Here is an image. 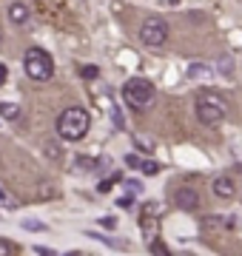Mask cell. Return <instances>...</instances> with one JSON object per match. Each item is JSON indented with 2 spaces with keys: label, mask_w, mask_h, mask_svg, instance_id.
<instances>
[{
  "label": "cell",
  "mask_w": 242,
  "mask_h": 256,
  "mask_svg": "<svg viewBox=\"0 0 242 256\" xmlns=\"http://www.w3.org/2000/svg\"><path fill=\"white\" fill-rule=\"evenodd\" d=\"M92 128V120H88V111L86 108H66L60 117H57V134L68 142H80V140L88 134Z\"/></svg>",
  "instance_id": "obj_1"
},
{
  "label": "cell",
  "mask_w": 242,
  "mask_h": 256,
  "mask_svg": "<svg viewBox=\"0 0 242 256\" xmlns=\"http://www.w3.org/2000/svg\"><path fill=\"white\" fill-rule=\"evenodd\" d=\"M23 68H26V77L34 82H46L52 80V74H54V60L48 52L43 48H28L26 54H23Z\"/></svg>",
  "instance_id": "obj_2"
},
{
  "label": "cell",
  "mask_w": 242,
  "mask_h": 256,
  "mask_svg": "<svg viewBox=\"0 0 242 256\" xmlns=\"http://www.w3.org/2000/svg\"><path fill=\"white\" fill-rule=\"evenodd\" d=\"M194 111H196V120H200L202 126H216V122L225 120V100L214 92H205V94L196 97Z\"/></svg>",
  "instance_id": "obj_3"
},
{
  "label": "cell",
  "mask_w": 242,
  "mask_h": 256,
  "mask_svg": "<svg viewBox=\"0 0 242 256\" xmlns=\"http://www.w3.org/2000/svg\"><path fill=\"white\" fill-rule=\"evenodd\" d=\"M154 82L146 80V77H131L126 86H122V97L128 102L131 108H148L151 102H154Z\"/></svg>",
  "instance_id": "obj_4"
},
{
  "label": "cell",
  "mask_w": 242,
  "mask_h": 256,
  "mask_svg": "<svg viewBox=\"0 0 242 256\" xmlns=\"http://www.w3.org/2000/svg\"><path fill=\"white\" fill-rule=\"evenodd\" d=\"M140 40L146 43L148 48H160V46H166V40H168V23L162 18H148V20H142V26H140Z\"/></svg>",
  "instance_id": "obj_5"
},
{
  "label": "cell",
  "mask_w": 242,
  "mask_h": 256,
  "mask_svg": "<svg viewBox=\"0 0 242 256\" xmlns=\"http://www.w3.org/2000/svg\"><path fill=\"white\" fill-rule=\"evenodd\" d=\"M174 202H177L180 210H196L200 208V194H196L194 188H180Z\"/></svg>",
  "instance_id": "obj_6"
},
{
  "label": "cell",
  "mask_w": 242,
  "mask_h": 256,
  "mask_svg": "<svg viewBox=\"0 0 242 256\" xmlns=\"http://www.w3.org/2000/svg\"><path fill=\"white\" fill-rule=\"evenodd\" d=\"M6 14H9V20L14 23V26H26L28 20H32V9H28L26 3H9V9H6Z\"/></svg>",
  "instance_id": "obj_7"
},
{
  "label": "cell",
  "mask_w": 242,
  "mask_h": 256,
  "mask_svg": "<svg viewBox=\"0 0 242 256\" xmlns=\"http://www.w3.org/2000/svg\"><path fill=\"white\" fill-rule=\"evenodd\" d=\"M214 194L220 196V200H231L234 194H236V185H234V180H228V176H216L214 180Z\"/></svg>",
  "instance_id": "obj_8"
},
{
  "label": "cell",
  "mask_w": 242,
  "mask_h": 256,
  "mask_svg": "<svg viewBox=\"0 0 242 256\" xmlns=\"http://www.w3.org/2000/svg\"><path fill=\"white\" fill-rule=\"evenodd\" d=\"M0 117L3 120H18L20 117V106L18 102H9V100L0 102Z\"/></svg>",
  "instance_id": "obj_9"
},
{
  "label": "cell",
  "mask_w": 242,
  "mask_h": 256,
  "mask_svg": "<svg viewBox=\"0 0 242 256\" xmlns=\"http://www.w3.org/2000/svg\"><path fill=\"white\" fill-rule=\"evenodd\" d=\"M211 74V68L205 63H191L188 66V80H196V77H208Z\"/></svg>",
  "instance_id": "obj_10"
},
{
  "label": "cell",
  "mask_w": 242,
  "mask_h": 256,
  "mask_svg": "<svg viewBox=\"0 0 242 256\" xmlns=\"http://www.w3.org/2000/svg\"><path fill=\"white\" fill-rule=\"evenodd\" d=\"M216 72L228 77V74L234 72V57H231V54H222V57H220V60H216Z\"/></svg>",
  "instance_id": "obj_11"
},
{
  "label": "cell",
  "mask_w": 242,
  "mask_h": 256,
  "mask_svg": "<svg viewBox=\"0 0 242 256\" xmlns=\"http://www.w3.org/2000/svg\"><path fill=\"white\" fill-rule=\"evenodd\" d=\"M140 171L142 174H148V176H154L160 171V165L154 162V160H140Z\"/></svg>",
  "instance_id": "obj_12"
},
{
  "label": "cell",
  "mask_w": 242,
  "mask_h": 256,
  "mask_svg": "<svg viewBox=\"0 0 242 256\" xmlns=\"http://www.w3.org/2000/svg\"><path fill=\"white\" fill-rule=\"evenodd\" d=\"M57 194H60V191L52 188V185H40V188H38V200H54Z\"/></svg>",
  "instance_id": "obj_13"
},
{
  "label": "cell",
  "mask_w": 242,
  "mask_h": 256,
  "mask_svg": "<svg viewBox=\"0 0 242 256\" xmlns=\"http://www.w3.org/2000/svg\"><path fill=\"white\" fill-rule=\"evenodd\" d=\"M80 74H83L86 80H94V77H97V74H100V72H97L94 66H83V68H80Z\"/></svg>",
  "instance_id": "obj_14"
},
{
  "label": "cell",
  "mask_w": 242,
  "mask_h": 256,
  "mask_svg": "<svg viewBox=\"0 0 242 256\" xmlns=\"http://www.w3.org/2000/svg\"><path fill=\"white\" fill-rule=\"evenodd\" d=\"M46 154H48V160H57V156H60V148H57L54 142H46Z\"/></svg>",
  "instance_id": "obj_15"
},
{
  "label": "cell",
  "mask_w": 242,
  "mask_h": 256,
  "mask_svg": "<svg viewBox=\"0 0 242 256\" xmlns=\"http://www.w3.org/2000/svg\"><path fill=\"white\" fill-rule=\"evenodd\" d=\"M23 228L26 230H46V225H40V222H23Z\"/></svg>",
  "instance_id": "obj_16"
},
{
  "label": "cell",
  "mask_w": 242,
  "mask_h": 256,
  "mask_svg": "<svg viewBox=\"0 0 242 256\" xmlns=\"http://www.w3.org/2000/svg\"><path fill=\"white\" fill-rule=\"evenodd\" d=\"M6 254H14V245H9V242H0V256Z\"/></svg>",
  "instance_id": "obj_17"
},
{
  "label": "cell",
  "mask_w": 242,
  "mask_h": 256,
  "mask_svg": "<svg viewBox=\"0 0 242 256\" xmlns=\"http://www.w3.org/2000/svg\"><path fill=\"white\" fill-rule=\"evenodd\" d=\"M126 162H128L131 168H140V156H134V154H131L128 160H126Z\"/></svg>",
  "instance_id": "obj_18"
},
{
  "label": "cell",
  "mask_w": 242,
  "mask_h": 256,
  "mask_svg": "<svg viewBox=\"0 0 242 256\" xmlns=\"http://www.w3.org/2000/svg\"><path fill=\"white\" fill-rule=\"evenodd\" d=\"M151 250H154V254H168L166 245H160V242H154V245H151Z\"/></svg>",
  "instance_id": "obj_19"
},
{
  "label": "cell",
  "mask_w": 242,
  "mask_h": 256,
  "mask_svg": "<svg viewBox=\"0 0 242 256\" xmlns=\"http://www.w3.org/2000/svg\"><path fill=\"white\" fill-rule=\"evenodd\" d=\"M126 185H128V191H137V194L142 191V185H140V182H126Z\"/></svg>",
  "instance_id": "obj_20"
},
{
  "label": "cell",
  "mask_w": 242,
  "mask_h": 256,
  "mask_svg": "<svg viewBox=\"0 0 242 256\" xmlns=\"http://www.w3.org/2000/svg\"><path fill=\"white\" fill-rule=\"evenodd\" d=\"M6 82V66H0V86Z\"/></svg>",
  "instance_id": "obj_21"
},
{
  "label": "cell",
  "mask_w": 242,
  "mask_h": 256,
  "mask_svg": "<svg viewBox=\"0 0 242 256\" xmlns=\"http://www.w3.org/2000/svg\"><path fill=\"white\" fill-rule=\"evenodd\" d=\"M0 43H3V28H0Z\"/></svg>",
  "instance_id": "obj_22"
}]
</instances>
